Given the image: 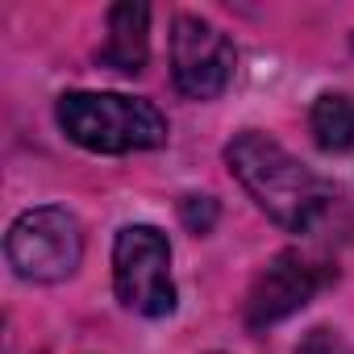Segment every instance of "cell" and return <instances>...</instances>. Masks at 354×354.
I'll return each instance as SVG.
<instances>
[{
    "label": "cell",
    "instance_id": "cell-10",
    "mask_svg": "<svg viewBox=\"0 0 354 354\" xmlns=\"http://www.w3.org/2000/svg\"><path fill=\"white\" fill-rule=\"evenodd\" d=\"M296 354H354L350 350V342L337 333V329H313V333H304V342L296 346Z\"/></svg>",
    "mask_w": 354,
    "mask_h": 354
},
{
    "label": "cell",
    "instance_id": "cell-7",
    "mask_svg": "<svg viewBox=\"0 0 354 354\" xmlns=\"http://www.w3.org/2000/svg\"><path fill=\"white\" fill-rule=\"evenodd\" d=\"M146 59H150V5L121 0L109 9V38L100 46V63L121 75H138Z\"/></svg>",
    "mask_w": 354,
    "mask_h": 354
},
{
    "label": "cell",
    "instance_id": "cell-3",
    "mask_svg": "<svg viewBox=\"0 0 354 354\" xmlns=\"http://www.w3.org/2000/svg\"><path fill=\"white\" fill-rule=\"evenodd\" d=\"M5 259L26 283H63L84 263V225L63 205L26 209L9 225Z\"/></svg>",
    "mask_w": 354,
    "mask_h": 354
},
{
    "label": "cell",
    "instance_id": "cell-6",
    "mask_svg": "<svg viewBox=\"0 0 354 354\" xmlns=\"http://www.w3.org/2000/svg\"><path fill=\"white\" fill-rule=\"evenodd\" d=\"M333 279V267L300 254V250H279L263 275L250 283L246 296V329H271L279 321H288L292 313H300L325 283Z\"/></svg>",
    "mask_w": 354,
    "mask_h": 354
},
{
    "label": "cell",
    "instance_id": "cell-2",
    "mask_svg": "<svg viewBox=\"0 0 354 354\" xmlns=\"http://www.w3.org/2000/svg\"><path fill=\"white\" fill-rule=\"evenodd\" d=\"M55 121L88 154H138L167 146V117L158 104L125 92H63Z\"/></svg>",
    "mask_w": 354,
    "mask_h": 354
},
{
    "label": "cell",
    "instance_id": "cell-4",
    "mask_svg": "<svg viewBox=\"0 0 354 354\" xmlns=\"http://www.w3.org/2000/svg\"><path fill=\"white\" fill-rule=\"evenodd\" d=\"M113 292L138 317H171L175 313V279H171V242L158 225H121L113 238Z\"/></svg>",
    "mask_w": 354,
    "mask_h": 354
},
{
    "label": "cell",
    "instance_id": "cell-11",
    "mask_svg": "<svg viewBox=\"0 0 354 354\" xmlns=\"http://www.w3.org/2000/svg\"><path fill=\"white\" fill-rule=\"evenodd\" d=\"M350 50H354V34H350Z\"/></svg>",
    "mask_w": 354,
    "mask_h": 354
},
{
    "label": "cell",
    "instance_id": "cell-9",
    "mask_svg": "<svg viewBox=\"0 0 354 354\" xmlns=\"http://www.w3.org/2000/svg\"><path fill=\"white\" fill-rule=\"evenodd\" d=\"M217 217H221V209H217V201L213 196H184L180 201V221L188 225V234H209L213 225H217Z\"/></svg>",
    "mask_w": 354,
    "mask_h": 354
},
{
    "label": "cell",
    "instance_id": "cell-5",
    "mask_svg": "<svg viewBox=\"0 0 354 354\" xmlns=\"http://www.w3.org/2000/svg\"><path fill=\"white\" fill-rule=\"evenodd\" d=\"M238 67V50L209 17L180 13L171 21V80L188 100H217Z\"/></svg>",
    "mask_w": 354,
    "mask_h": 354
},
{
    "label": "cell",
    "instance_id": "cell-1",
    "mask_svg": "<svg viewBox=\"0 0 354 354\" xmlns=\"http://www.w3.org/2000/svg\"><path fill=\"white\" fill-rule=\"evenodd\" d=\"M225 167L246 188V196L288 234H308L333 201L321 175H313L296 154H288L263 129L234 133L225 146Z\"/></svg>",
    "mask_w": 354,
    "mask_h": 354
},
{
    "label": "cell",
    "instance_id": "cell-8",
    "mask_svg": "<svg viewBox=\"0 0 354 354\" xmlns=\"http://www.w3.org/2000/svg\"><path fill=\"white\" fill-rule=\"evenodd\" d=\"M308 129L313 142L325 154H346L354 150V96L346 92H321L308 109Z\"/></svg>",
    "mask_w": 354,
    "mask_h": 354
}]
</instances>
